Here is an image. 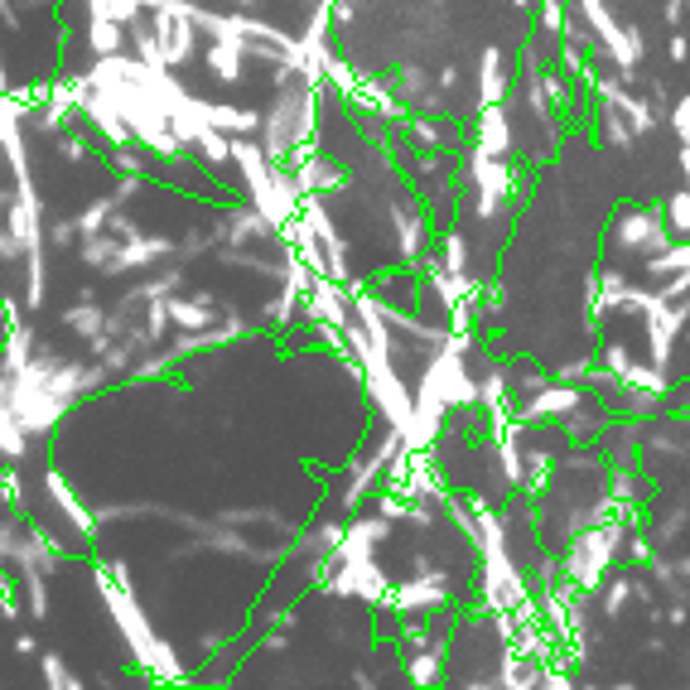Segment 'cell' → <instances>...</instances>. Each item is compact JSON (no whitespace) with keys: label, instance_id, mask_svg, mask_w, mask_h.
Returning <instances> with one entry per match:
<instances>
[{"label":"cell","instance_id":"277c9868","mask_svg":"<svg viewBox=\"0 0 690 690\" xmlns=\"http://www.w3.org/2000/svg\"><path fill=\"white\" fill-rule=\"evenodd\" d=\"M39 671H44V681H49L54 690H78L83 686V676H68V662H63L58 652H44V657H39Z\"/></svg>","mask_w":690,"mask_h":690},{"label":"cell","instance_id":"8992f818","mask_svg":"<svg viewBox=\"0 0 690 690\" xmlns=\"http://www.w3.org/2000/svg\"><path fill=\"white\" fill-rule=\"evenodd\" d=\"M15 652H20V657H34V652H39V642H34L29 633H20V637H15Z\"/></svg>","mask_w":690,"mask_h":690},{"label":"cell","instance_id":"6da1fadb","mask_svg":"<svg viewBox=\"0 0 690 690\" xmlns=\"http://www.w3.org/2000/svg\"><path fill=\"white\" fill-rule=\"evenodd\" d=\"M671 247V232H666L662 208L652 203H623L613 218H608V237H604V261L637 276L647 261H657Z\"/></svg>","mask_w":690,"mask_h":690},{"label":"cell","instance_id":"7a4b0ae2","mask_svg":"<svg viewBox=\"0 0 690 690\" xmlns=\"http://www.w3.org/2000/svg\"><path fill=\"white\" fill-rule=\"evenodd\" d=\"M285 169H290V179H295V189H300L304 198H329V194H338V189H348V165L333 155L329 145H319V140L300 145V150L285 160Z\"/></svg>","mask_w":690,"mask_h":690},{"label":"cell","instance_id":"5b68a950","mask_svg":"<svg viewBox=\"0 0 690 690\" xmlns=\"http://www.w3.org/2000/svg\"><path fill=\"white\" fill-rule=\"evenodd\" d=\"M666 58H671V63H690V39L686 34H676V39L666 44Z\"/></svg>","mask_w":690,"mask_h":690},{"label":"cell","instance_id":"3957f363","mask_svg":"<svg viewBox=\"0 0 690 690\" xmlns=\"http://www.w3.org/2000/svg\"><path fill=\"white\" fill-rule=\"evenodd\" d=\"M478 83H483V107L488 102H507V92L517 83V54L488 49V54L478 58Z\"/></svg>","mask_w":690,"mask_h":690}]
</instances>
